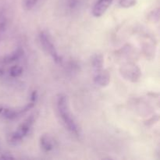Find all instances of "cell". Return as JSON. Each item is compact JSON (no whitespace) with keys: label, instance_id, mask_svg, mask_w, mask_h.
Segmentation results:
<instances>
[{"label":"cell","instance_id":"obj_1","mask_svg":"<svg viewBox=\"0 0 160 160\" xmlns=\"http://www.w3.org/2000/svg\"><path fill=\"white\" fill-rule=\"evenodd\" d=\"M57 109L66 128L74 136H79L80 131L78 123H76L71 112H70L68 99L65 95L60 94L58 95Z\"/></svg>","mask_w":160,"mask_h":160},{"label":"cell","instance_id":"obj_2","mask_svg":"<svg viewBox=\"0 0 160 160\" xmlns=\"http://www.w3.org/2000/svg\"><path fill=\"white\" fill-rule=\"evenodd\" d=\"M34 117H35V115L30 116L27 120H25L19 126V128L15 131L9 134V137H8V142H9V144L16 145L21 142V141L28 135L30 130L32 128L34 120H35Z\"/></svg>","mask_w":160,"mask_h":160},{"label":"cell","instance_id":"obj_3","mask_svg":"<svg viewBox=\"0 0 160 160\" xmlns=\"http://www.w3.org/2000/svg\"><path fill=\"white\" fill-rule=\"evenodd\" d=\"M36 98H37V95H31V102L28 103L23 107L17 108V109L3 107V106H0V116L6 119H9V120H15V119L20 117V116L23 115L25 112H28L29 109H31L34 106Z\"/></svg>","mask_w":160,"mask_h":160},{"label":"cell","instance_id":"obj_4","mask_svg":"<svg viewBox=\"0 0 160 160\" xmlns=\"http://www.w3.org/2000/svg\"><path fill=\"white\" fill-rule=\"evenodd\" d=\"M39 40H40L44 50L52 58L55 62H57V63H60L62 62V58L58 53L56 47L53 45L52 42L51 41L48 34L46 32H44V31L41 32L39 34Z\"/></svg>","mask_w":160,"mask_h":160},{"label":"cell","instance_id":"obj_5","mask_svg":"<svg viewBox=\"0 0 160 160\" xmlns=\"http://www.w3.org/2000/svg\"><path fill=\"white\" fill-rule=\"evenodd\" d=\"M112 1L113 0H98L92 9L93 15L96 17H102L112 4Z\"/></svg>","mask_w":160,"mask_h":160},{"label":"cell","instance_id":"obj_6","mask_svg":"<svg viewBox=\"0 0 160 160\" xmlns=\"http://www.w3.org/2000/svg\"><path fill=\"white\" fill-rule=\"evenodd\" d=\"M109 80H110V78H109V73L103 69L95 71L94 81L98 85L102 86V87L108 85L109 83Z\"/></svg>","mask_w":160,"mask_h":160},{"label":"cell","instance_id":"obj_7","mask_svg":"<svg viewBox=\"0 0 160 160\" xmlns=\"http://www.w3.org/2000/svg\"><path fill=\"white\" fill-rule=\"evenodd\" d=\"M41 147L45 152L51 151L53 148V142L52 140L49 137L46 135H44L41 138Z\"/></svg>","mask_w":160,"mask_h":160},{"label":"cell","instance_id":"obj_8","mask_svg":"<svg viewBox=\"0 0 160 160\" xmlns=\"http://www.w3.org/2000/svg\"><path fill=\"white\" fill-rule=\"evenodd\" d=\"M92 66L95 71L99 70L103 67V57L102 55H96L92 60Z\"/></svg>","mask_w":160,"mask_h":160},{"label":"cell","instance_id":"obj_9","mask_svg":"<svg viewBox=\"0 0 160 160\" xmlns=\"http://www.w3.org/2000/svg\"><path fill=\"white\" fill-rule=\"evenodd\" d=\"M137 3V0H120L119 4L121 7L130 8L135 6Z\"/></svg>","mask_w":160,"mask_h":160},{"label":"cell","instance_id":"obj_10","mask_svg":"<svg viewBox=\"0 0 160 160\" xmlns=\"http://www.w3.org/2000/svg\"><path fill=\"white\" fill-rule=\"evenodd\" d=\"M22 72H23V69L19 67V66H15V67H12L10 69V75L12 78L19 77L20 75L22 74Z\"/></svg>","mask_w":160,"mask_h":160},{"label":"cell","instance_id":"obj_11","mask_svg":"<svg viewBox=\"0 0 160 160\" xmlns=\"http://www.w3.org/2000/svg\"><path fill=\"white\" fill-rule=\"evenodd\" d=\"M38 2V0H23V7L26 9L29 10L31 9Z\"/></svg>","mask_w":160,"mask_h":160},{"label":"cell","instance_id":"obj_12","mask_svg":"<svg viewBox=\"0 0 160 160\" xmlns=\"http://www.w3.org/2000/svg\"><path fill=\"white\" fill-rule=\"evenodd\" d=\"M5 27H6V17H5L4 14H0V36H1L2 33L4 31Z\"/></svg>","mask_w":160,"mask_h":160}]
</instances>
